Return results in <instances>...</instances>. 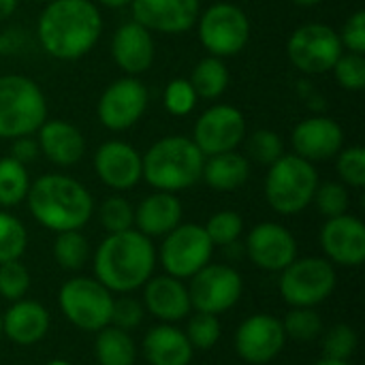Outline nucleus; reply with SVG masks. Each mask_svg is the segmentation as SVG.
Here are the masks:
<instances>
[{
    "label": "nucleus",
    "instance_id": "obj_36",
    "mask_svg": "<svg viewBox=\"0 0 365 365\" xmlns=\"http://www.w3.org/2000/svg\"><path fill=\"white\" fill-rule=\"evenodd\" d=\"M101 227L107 233H122L135 227V207L124 197H107L98 207Z\"/></svg>",
    "mask_w": 365,
    "mask_h": 365
},
{
    "label": "nucleus",
    "instance_id": "obj_8",
    "mask_svg": "<svg viewBox=\"0 0 365 365\" xmlns=\"http://www.w3.org/2000/svg\"><path fill=\"white\" fill-rule=\"evenodd\" d=\"M58 302L66 321L81 331H101L111 323L113 295L96 278L75 276L66 280Z\"/></svg>",
    "mask_w": 365,
    "mask_h": 365
},
{
    "label": "nucleus",
    "instance_id": "obj_39",
    "mask_svg": "<svg viewBox=\"0 0 365 365\" xmlns=\"http://www.w3.org/2000/svg\"><path fill=\"white\" fill-rule=\"evenodd\" d=\"M246 152L255 163L269 167L272 163H276L284 154V145H282V139L278 133L263 128V130H257L248 137Z\"/></svg>",
    "mask_w": 365,
    "mask_h": 365
},
{
    "label": "nucleus",
    "instance_id": "obj_19",
    "mask_svg": "<svg viewBox=\"0 0 365 365\" xmlns=\"http://www.w3.org/2000/svg\"><path fill=\"white\" fill-rule=\"evenodd\" d=\"M94 169L98 180L113 190H130L141 182V154L126 141H105L94 154Z\"/></svg>",
    "mask_w": 365,
    "mask_h": 365
},
{
    "label": "nucleus",
    "instance_id": "obj_18",
    "mask_svg": "<svg viewBox=\"0 0 365 365\" xmlns=\"http://www.w3.org/2000/svg\"><path fill=\"white\" fill-rule=\"evenodd\" d=\"M321 248L331 265L359 267L365 261V225L351 214L327 218L321 229Z\"/></svg>",
    "mask_w": 365,
    "mask_h": 365
},
{
    "label": "nucleus",
    "instance_id": "obj_3",
    "mask_svg": "<svg viewBox=\"0 0 365 365\" xmlns=\"http://www.w3.org/2000/svg\"><path fill=\"white\" fill-rule=\"evenodd\" d=\"M26 201L32 218L56 233L83 229L94 212L90 190L62 173H47L34 180Z\"/></svg>",
    "mask_w": 365,
    "mask_h": 365
},
{
    "label": "nucleus",
    "instance_id": "obj_12",
    "mask_svg": "<svg viewBox=\"0 0 365 365\" xmlns=\"http://www.w3.org/2000/svg\"><path fill=\"white\" fill-rule=\"evenodd\" d=\"M188 295L190 306L197 312L222 314L231 310L244 293V280L237 269L231 265L207 263L192 278H188Z\"/></svg>",
    "mask_w": 365,
    "mask_h": 365
},
{
    "label": "nucleus",
    "instance_id": "obj_14",
    "mask_svg": "<svg viewBox=\"0 0 365 365\" xmlns=\"http://www.w3.org/2000/svg\"><path fill=\"white\" fill-rule=\"evenodd\" d=\"M246 137V118L237 107L214 105L203 111L190 137L203 156H214L235 150Z\"/></svg>",
    "mask_w": 365,
    "mask_h": 365
},
{
    "label": "nucleus",
    "instance_id": "obj_11",
    "mask_svg": "<svg viewBox=\"0 0 365 365\" xmlns=\"http://www.w3.org/2000/svg\"><path fill=\"white\" fill-rule=\"evenodd\" d=\"M214 244L201 225H178L165 235L160 246V265L173 278H192L212 261Z\"/></svg>",
    "mask_w": 365,
    "mask_h": 365
},
{
    "label": "nucleus",
    "instance_id": "obj_4",
    "mask_svg": "<svg viewBox=\"0 0 365 365\" xmlns=\"http://www.w3.org/2000/svg\"><path fill=\"white\" fill-rule=\"evenodd\" d=\"M143 180L163 192H180L201 180L205 156L190 137L169 135L156 141L143 156Z\"/></svg>",
    "mask_w": 365,
    "mask_h": 365
},
{
    "label": "nucleus",
    "instance_id": "obj_21",
    "mask_svg": "<svg viewBox=\"0 0 365 365\" xmlns=\"http://www.w3.org/2000/svg\"><path fill=\"white\" fill-rule=\"evenodd\" d=\"M143 308L160 323H178L192 310L188 287L169 274L152 276L143 284Z\"/></svg>",
    "mask_w": 365,
    "mask_h": 365
},
{
    "label": "nucleus",
    "instance_id": "obj_47",
    "mask_svg": "<svg viewBox=\"0 0 365 365\" xmlns=\"http://www.w3.org/2000/svg\"><path fill=\"white\" fill-rule=\"evenodd\" d=\"M17 4H19V0H0V21L11 17L15 13Z\"/></svg>",
    "mask_w": 365,
    "mask_h": 365
},
{
    "label": "nucleus",
    "instance_id": "obj_27",
    "mask_svg": "<svg viewBox=\"0 0 365 365\" xmlns=\"http://www.w3.org/2000/svg\"><path fill=\"white\" fill-rule=\"evenodd\" d=\"M248 178H250V163L244 154L235 150L207 156L201 171V180L218 192H231L242 188L248 182Z\"/></svg>",
    "mask_w": 365,
    "mask_h": 365
},
{
    "label": "nucleus",
    "instance_id": "obj_7",
    "mask_svg": "<svg viewBox=\"0 0 365 365\" xmlns=\"http://www.w3.org/2000/svg\"><path fill=\"white\" fill-rule=\"evenodd\" d=\"M280 274V295L293 308L321 306L331 297L338 284L334 265L321 257L295 259Z\"/></svg>",
    "mask_w": 365,
    "mask_h": 365
},
{
    "label": "nucleus",
    "instance_id": "obj_40",
    "mask_svg": "<svg viewBox=\"0 0 365 365\" xmlns=\"http://www.w3.org/2000/svg\"><path fill=\"white\" fill-rule=\"evenodd\" d=\"M323 336V351H325V357H331V359H344L349 361V357L357 351V344H359V338H357V331L349 325H334L331 329H327Z\"/></svg>",
    "mask_w": 365,
    "mask_h": 365
},
{
    "label": "nucleus",
    "instance_id": "obj_30",
    "mask_svg": "<svg viewBox=\"0 0 365 365\" xmlns=\"http://www.w3.org/2000/svg\"><path fill=\"white\" fill-rule=\"evenodd\" d=\"M30 190V178L26 165L13 156L0 158V207H15L26 201Z\"/></svg>",
    "mask_w": 365,
    "mask_h": 365
},
{
    "label": "nucleus",
    "instance_id": "obj_5",
    "mask_svg": "<svg viewBox=\"0 0 365 365\" xmlns=\"http://www.w3.org/2000/svg\"><path fill=\"white\" fill-rule=\"evenodd\" d=\"M317 186L319 173L314 163H308L297 154H282L269 165L265 178V199L274 212L293 216L312 203Z\"/></svg>",
    "mask_w": 365,
    "mask_h": 365
},
{
    "label": "nucleus",
    "instance_id": "obj_6",
    "mask_svg": "<svg viewBox=\"0 0 365 365\" xmlns=\"http://www.w3.org/2000/svg\"><path fill=\"white\" fill-rule=\"evenodd\" d=\"M47 120V101L41 88L24 75L0 77V139L34 135Z\"/></svg>",
    "mask_w": 365,
    "mask_h": 365
},
{
    "label": "nucleus",
    "instance_id": "obj_17",
    "mask_svg": "<svg viewBox=\"0 0 365 365\" xmlns=\"http://www.w3.org/2000/svg\"><path fill=\"white\" fill-rule=\"evenodd\" d=\"M130 9L137 24L163 34L188 32L201 15L199 0H133Z\"/></svg>",
    "mask_w": 365,
    "mask_h": 365
},
{
    "label": "nucleus",
    "instance_id": "obj_31",
    "mask_svg": "<svg viewBox=\"0 0 365 365\" xmlns=\"http://www.w3.org/2000/svg\"><path fill=\"white\" fill-rule=\"evenodd\" d=\"M53 259L62 269L79 272L90 259V244L81 231H62L53 242Z\"/></svg>",
    "mask_w": 365,
    "mask_h": 365
},
{
    "label": "nucleus",
    "instance_id": "obj_53",
    "mask_svg": "<svg viewBox=\"0 0 365 365\" xmlns=\"http://www.w3.org/2000/svg\"><path fill=\"white\" fill-rule=\"evenodd\" d=\"M36 2H49V0H36Z\"/></svg>",
    "mask_w": 365,
    "mask_h": 365
},
{
    "label": "nucleus",
    "instance_id": "obj_43",
    "mask_svg": "<svg viewBox=\"0 0 365 365\" xmlns=\"http://www.w3.org/2000/svg\"><path fill=\"white\" fill-rule=\"evenodd\" d=\"M197 94L188 79H171L163 92L165 109L171 115H188L197 105Z\"/></svg>",
    "mask_w": 365,
    "mask_h": 365
},
{
    "label": "nucleus",
    "instance_id": "obj_1",
    "mask_svg": "<svg viewBox=\"0 0 365 365\" xmlns=\"http://www.w3.org/2000/svg\"><path fill=\"white\" fill-rule=\"evenodd\" d=\"M103 17L92 0H49L36 34L41 47L58 60H79L98 43Z\"/></svg>",
    "mask_w": 365,
    "mask_h": 365
},
{
    "label": "nucleus",
    "instance_id": "obj_45",
    "mask_svg": "<svg viewBox=\"0 0 365 365\" xmlns=\"http://www.w3.org/2000/svg\"><path fill=\"white\" fill-rule=\"evenodd\" d=\"M340 41H342V47L353 51V53H365V11H355L342 32H340Z\"/></svg>",
    "mask_w": 365,
    "mask_h": 365
},
{
    "label": "nucleus",
    "instance_id": "obj_42",
    "mask_svg": "<svg viewBox=\"0 0 365 365\" xmlns=\"http://www.w3.org/2000/svg\"><path fill=\"white\" fill-rule=\"evenodd\" d=\"M331 71L336 75V81L344 90L359 92L365 88V58L361 53H342Z\"/></svg>",
    "mask_w": 365,
    "mask_h": 365
},
{
    "label": "nucleus",
    "instance_id": "obj_28",
    "mask_svg": "<svg viewBox=\"0 0 365 365\" xmlns=\"http://www.w3.org/2000/svg\"><path fill=\"white\" fill-rule=\"evenodd\" d=\"M96 361L101 365H135L137 346L128 331L118 329L113 325L96 331Z\"/></svg>",
    "mask_w": 365,
    "mask_h": 365
},
{
    "label": "nucleus",
    "instance_id": "obj_34",
    "mask_svg": "<svg viewBox=\"0 0 365 365\" xmlns=\"http://www.w3.org/2000/svg\"><path fill=\"white\" fill-rule=\"evenodd\" d=\"M186 338L190 342L192 349L197 351H210L218 344L220 336H222V325L218 321L216 314H207V312H195L188 319L186 325Z\"/></svg>",
    "mask_w": 365,
    "mask_h": 365
},
{
    "label": "nucleus",
    "instance_id": "obj_26",
    "mask_svg": "<svg viewBox=\"0 0 365 365\" xmlns=\"http://www.w3.org/2000/svg\"><path fill=\"white\" fill-rule=\"evenodd\" d=\"M195 349L173 323L152 327L143 338V355L150 365H190Z\"/></svg>",
    "mask_w": 365,
    "mask_h": 365
},
{
    "label": "nucleus",
    "instance_id": "obj_32",
    "mask_svg": "<svg viewBox=\"0 0 365 365\" xmlns=\"http://www.w3.org/2000/svg\"><path fill=\"white\" fill-rule=\"evenodd\" d=\"M28 248V231L19 218L0 210V263L19 261Z\"/></svg>",
    "mask_w": 365,
    "mask_h": 365
},
{
    "label": "nucleus",
    "instance_id": "obj_22",
    "mask_svg": "<svg viewBox=\"0 0 365 365\" xmlns=\"http://www.w3.org/2000/svg\"><path fill=\"white\" fill-rule=\"evenodd\" d=\"M111 56L126 75L137 77L145 73L154 62L152 32L135 19L122 24L111 38Z\"/></svg>",
    "mask_w": 365,
    "mask_h": 365
},
{
    "label": "nucleus",
    "instance_id": "obj_35",
    "mask_svg": "<svg viewBox=\"0 0 365 365\" xmlns=\"http://www.w3.org/2000/svg\"><path fill=\"white\" fill-rule=\"evenodd\" d=\"M203 229L214 246H233L244 233V218L233 210H222L210 216Z\"/></svg>",
    "mask_w": 365,
    "mask_h": 365
},
{
    "label": "nucleus",
    "instance_id": "obj_52",
    "mask_svg": "<svg viewBox=\"0 0 365 365\" xmlns=\"http://www.w3.org/2000/svg\"><path fill=\"white\" fill-rule=\"evenodd\" d=\"M0 338H2V312H0Z\"/></svg>",
    "mask_w": 365,
    "mask_h": 365
},
{
    "label": "nucleus",
    "instance_id": "obj_51",
    "mask_svg": "<svg viewBox=\"0 0 365 365\" xmlns=\"http://www.w3.org/2000/svg\"><path fill=\"white\" fill-rule=\"evenodd\" d=\"M45 365H71L68 361H64V359H51V361H47Z\"/></svg>",
    "mask_w": 365,
    "mask_h": 365
},
{
    "label": "nucleus",
    "instance_id": "obj_10",
    "mask_svg": "<svg viewBox=\"0 0 365 365\" xmlns=\"http://www.w3.org/2000/svg\"><path fill=\"white\" fill-rule=\"evenodd\" d=\"M287 53L291 64L304 75H325L344 53L340 34L327 24L299 26L289 43Z\"/></svg>",
    "mask_w": 365,
    "mask_h": 365
},
{
    "label": "nucleus",
    "instance_id": "obj_48",
    "mask_svg": "<svg viewBox=\"0 0 365 365\" xmlns=\"http://www.w3.org/2000/svg\"><path fill=\"white\" fill-rule=\"evenodd\" d=\"M98 2L109 6V9H122V6H128L133 0H98Z\"/></svg>",
    "mask_w": 365,
    "mask_h": 365
},
{
    "label": "nucleus",
    "instance_id": "obj_29",
    "mask_svg": "<svg viewBox=\"0 0 365 365\" xmlns=\"http://www.w3.org/2000/svg\"><path fill=\"white\" fill-rule=\"evenodd\" d=\"M188 81H190L197 96L212 101V98H218L227 90V86H229V68L222 62V58L207 56V58L197 62V66L192 68Z\"/></svg>",
    "mask_w": 365,
    "mask_h": 365
},
{
    "label": "nucleus",
    "instance_id": "obj_13",
    "mask_svg": "<svg viewBox=\"0 0 365 365\" xmlns=\"http://www.w3.org/2000/svg\"><path fill=\"white\" fill-rule=\"evenodd\" d=\"M148 88L137 77L115 79L98 98L96 113L105 128L120 133L135 126L148 109Z\"/></svg>",
    "mask_w": 365,
    "mask_h": 365
},
{
    "label": "nucleus",
    "instance_id": "obj_24",
    "mask_svg": "<svg viewBox=\"0 0 365 365\" xmlns=\"http://www.w3.org/2000/svg\"><path fill=\"white\" fill-rule=\"evenodd\" d=\"M49 323L51 321L45 306L32 299H19L2 312V336L19 346H32L47 336Z\"/></svg>",
    "mask_w": 365,
    "mask_h": 365
},
{
    "label": "nucleus",
    "instance_id": "obj_25",
    "mask_svg": "<svg viewBox=\"0 0 365 365\" xmlns=\"http://www.w3.org/2000/svg\"><path fill=\"white\" fill-rule=\"evenodd\" d=\"M182 225V203L175 192L156 190L135 207V229L145 237H165Z\"/></svg>",
    "mask_w": 365,
    "mask_h": 365
},
{
    "label": "nucleus",
    "instance_id": "obj_9",
    "mask_svg": "<svg viewBox=\"0 0 365 365\" xmlns=\"http://www.w3.org/2000/svg\"><path fill=\"white\" fill-rule=\"evenodd\" d=\"M199 41L216 58L237 56L250 41V19L231 2H216L197 19Z\"/></svg>",
    "mask_w": 365,
    "mask_h": 365
},
{
    "label": "nucleus",
    "instance_id": "obj_15",
    "mask_svg": "<svg viewBox=\"0 0 365 365\" xmlns=\"http://www.w3.org/2000/svg\"><path fill=\"white\" fill-rule=\"evenodd\" d=\"M287 344L282 321L272 314H252L235 331V351L250 365L274 361Z\"/></svg>",
    "mask_w": 365,
    "mask_h": 365
},
{
    "label": "nucleus",
    "instance_id": "obj_16",
    "mask_svg": "<svg viewBox=\"0 0 365 365\" xmlns=\"http://www.w3.org/2000/svg\"><path fill=\"white\" fill-rule=\"evenodd\" d=\"M248 259L263 272H282L297 259V240L278 222H261L246 237Z\"/></svg>",
    "mask_w": 365,
    "mask_h": 365
},
{
    "label": "nucleus",
    "instance_id": "obj_33",
    "mask_svg": "<svg viewBox=\"0 0 365 365\" xmlns=\"http://www.w3.org/2000/svg\"><path fill=\"white\" fill-rule=\"evenodd\" d=\"M284 334L297 342H312L323 334V319L314 308H293L282 321Z\"/></svg>",
    "mask_w": 365,
    "mask_h": 365
},
{
    "label": "nucleus",
    "instance_id": "obj_46",
    "mask_svg": "<svg viewBox=\"0 0 365 365\" xmlns=\"http://www.w3.org/2000/svg\"><path fill=\"white\" fill-rule=\"evenodd\" d=\"M11 156H13L17 163H21V165L32 163V160L38 156V143H36V139H32L30 135H28V137H17V139H13Z\"/></svg>",
    "mask_w": 365,
    "mask_h": 365
},
{
    "label": "nucleus",
    "instance_id": "obj_41",
    "mask_svg": "<svg viewBox=\"0 0 365 365\" xmlns=\"http://www.w3.org/2000/svg\"><path fill=\"white\" fill-rule=\"evenodd\" d=\"M338 175L344 186L351 188H364L365 186V150L361 145H353L338 152L336 163Z\"/></svg>",
    "mask_w": 365,
    "mask_h": 365
},
{
    "label": "nucleus",
    "instance_id": "obj_2",
    "mask_svg": "<svg viewBox=\"0 0 365 365\" xmlns=\"http://www.w3.org/2000/svg\"><path fill=\"white\" fill-rule=\"evenodd\" d=\"M156 248L137 229L109 233L94 252L96 280L111 293H133L154 274Z\"/></svg>",
    "mask_w": 365,
    "mask_h": 365
},
{
    "label": "nucleus",
    "instance_id": "obj_50",
    "mask_svg": "<svg viewBox=\"0 0 365 365\" xmlns=\"http://www.w3.org/2000/svg\"><path fill=\"white\" fill-rule=\"evenodd\" d=\"M293 2H295L297 6H306V9H308V6H317V4H321L323 0H293Z\"/></svg>",
    "mask_w": 365,
    "mask_h": 365
},
{
    "label": "nucleus",
    "instance_id": "obj_37",
    "mask_svg": "<svg viewBox=\"0 0 365 365\" xmlns=\"http://www.w3.org/2000/svg\"><path fill=\"white\" fill-rule=\"evenodd\" d=\"M319 207V212L325 218H336L349 212L351 205V197H349V186H344L342 182H319L314 199H312Z\"/></svg>",
    "mask_w": 365,
    "mask_h": 365
},
{
    "label": "nucleus",
    "instance_id": "obj_38",
    "mask_svg": "<svg viewBox=\"0 0 365 365\" xmlns=\"http://www.w3.org/2000/svg\"><path fill=\"white\" fill-rule=\"evenodd\" d=\"M30 291V272L19 261L0 263V297L6 302H19Z\"/></svg>",
    "mask_w": 365,
    "mask_h": 365
},
{
    "label": "nucleus",
    "instance_id": "obj_49",
    "mask_svg": "<svg viewBox=\"0 0 365 365\" xmlns=\"http://www.w3.org/2000/svg\"><path fill=\"white\" fill-rule=\"evenodd\" d=\"M314 365H351L349 361H344V359H331V357H323V359H319Z\"/></svg>",
    "mask_w": 365,
    "mask_h": 365
},
{
    "label": "nucleus",
    "instance_id": "obj_44",
    "mask_svg": "<svg viewBox=\"0 0 365 365\" xmlns=\"http://www.w3.org/2000/svg\"><path fill=\"white\" fill-rule=\"evenodd\" d=\"M143 304L133 299V297H120V299H113V308H111V323L113 327L118 329H124V331H130L135 327L141 325L143 321Z\"/></svg>",
    "mask_w": 365,
    "mask_h": 365
},
{
    "label": "nucleus",
    "instance_id": "obj_20",
    "mask_svg": "<svg viewBox=\"0 0 365 365\" xmlns=\"http://www.w3.org/2000/svg\"><path fill=\"white\" fill-rule=\"evenodd\" d=\"M291 143L297 156L306 158L308 163H323L338 156L344 145V130L327 115H312L293 128Z\"/></svg>",
    "mask_w": 365,
    "mask_h": 365
},
{
    "label": "nucleus",
    "instance_id": "obj_23",
    "mask_svg": "<svg viewBox=\"0 0 365 365\" xmlns=\"http://www.w3.org/2000/svg\"><path fill=\"white\" fill-rule=\"evenodd\" d=\"M38 133V150L58 167H71L86 154V139L77 126L64 120H45Z\"/></svg>",
    "mask_w": 365,
    "mask_h": 365
}]
</instances>
